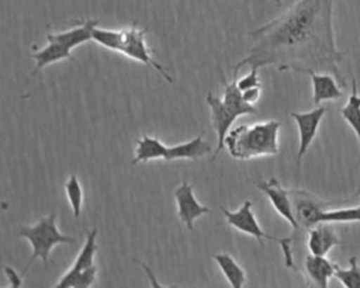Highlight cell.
<instances>
[{"mask_svg":"<svg viewBox=\"0 0 360 288\" xmlns=\"http://www.w3.org/2000/svg\"><path fill=\"white\" fill-rule=\"evenodd\" d=\"M333 0H298L278 17L248 32L252 39L249 55L238 62L243 66H277L278 70L332 73L345 89L339 65L343 53L333 37Z\"/></svg>","mask_w":360,"mask_h":288,"instance_id":"cell-1","label":"cell"},{"mask_svg":"<svg viewBox=\"0 0 360 288\" xmlns=\"http://www.w3.org/2000/svg\"><path fill=\"white\" fill-rule=\"evenodd\" d=\"M280 121L270 119L253 125H239L225 138V148L233 159L249 160L278 153Z\"/></svg>","mask_w":360,"mask_h":288,"instance_id":"cell-2","label":"cell"},{"mask_svg":"<svg viewBox=\"0 0 360 288\" xmlns=\"http://www.w3.org/2000/svg\"><path fill=\"white\" fill-rule=\"evenodd\" d=\"M18 235L21 237L27 239L32 247L31 258L28 260V264H27L25 270L22 271V275L30 268L32 261L37 258H41L42 263L46 266L49 261L51 251L56 244L76 242L75 237L60 233V230L56 226V215L55 214H49L48 216L41 218L35 225L22 226L20 229Z\"/></svg>","mask_w":360,"mask_h":288,"instance_id":"cell-3","label":"cell"},{"mask_svg":"<svg viewBox=\"0 0 360 288\" xmlns=\"http://www.w3.org/2000/svg\"><path fill=\"white\" fill-rule=\"evenodd\" d=\"M221 212L224 214L229 226L235 228L236 230H239L242 233H246V235L257 239L262 243V246H263L262 240L277 242L281 246L285 267L295 268L294 260H292V253H291L292 239L291 237H276V236H271V235L266 233L260 228V225H259V222H257V219H256V216L252 211V201H249V199L245 201L238 211H229V209L221 207Z\"/></svg>","mask_w":360,"mask_h":288,"instance_id":"cell-4","label":"cell"},{"mask_svg":"<svg viewBox=\"0 0 360 288\" xmlns=\"http://www.w3.org/2000/svg\"><path fill=\"white\" fill-rule=\"evenodd\" d=\"M148 32V28H138L136 22L132 24V27L122 30V42L120 46V53L138 60L141 63L149 65L152 66L155 70H158L169 83L173 81L172 76L165 70V67L158 63L152 55H150V49L146 45V39L145 35Z\"/></svg>","mask_w":360,"mask_h":288,"instance_id":"cell-5","label":"cell"},{"mask_svg":"<svg viewBox=\"0 0 360 288\" xmlns=\"http://www.w3.org/2000/svg\"><path fill=\"white\" fill-rule=\"evenodd\" d=\"M292 211L298 225L304 229H311L321 223L322 212L330 202H325L316 195L304 190H291Z\"/></svg>","mask_w":360,"mask_h":288,"instance_id":"cell-6","label":"cell"},{"mask_svg":"<svg viewBox=\"0 0 360 288\" xmlns=\"http://www.w3.org/2000/svg\"><path fill=\"white\" fill-rule=\"evenodd\" d=\"M174 199L177 205V216L179 219L186 225L188 230H194V222L202 216L211 212V209L202 204H200L195 199L194 195V187L188 183H181L174 190Z\"/></svg>","mask_w":360,"mask_h":288,"instance_id":"cell-7","label":"cell"},{"mask_svg":"<svg viewBox=\"0 0 360 288\" xmlns=\"http://www.w3.org/2000/svg\"><path fill=\"white\" fill-rule=\"evenodd\" d=\"M207 104L211 110V121L218 136V143L212 156V159H215L217 155L222 149H225V138L231 131L232 124L239 117V114L235 110H232L229 105H226L222 98L214 96L212 93L207 94Z\"/></svg>","mask_w":360,"mask_h":288,"instance_id":"cell-8","label":"cell"},{"mask_svg":"<svg viewBox=\"0 0 360 288\" xmlns=\"http://www.w3.org/2000/svg\"><path fill=\"white\" fill-rule=\"evenodd\" d=\"M326 112H328V108L321 105V107H315L314 110H311L308 112H291L290 114L298 126V135H300L298 153H297L298 164L301 163V159L304 157V155L307 153L312 140L315 139L319 124Z\"/></svg>","mask_w":360,"mask_h":288,"instance_id":"cell-9","label":"cell"},{"mask_svg":"<svg viewBox=\"0 0 360 288\" xmlns=\"http://www.w3.org/2000/svg\"><path fill=\"white\" fill-rule=\"evenodd\" d=\"M257 188L267 195V198L271 202L276 212L280 216H283L291 225V228L294 230H298L300 225H298L294 211H292L291 190H285L276 177H271L267 181L257 183Z\"/></svg>","mask_w":360,"mask_h":288,"instance_id":"cell-10","label":"cell"},{"mask_svg":"<svg viewBox=\"0 0 360 288\" xmlns=\"http://www.w3.org/2000/svg\"><path fill=\"white\" fill-rule=\"evenodd\" d=\"M312 80V101L315 105H319L322 101H336L342 98L343 93L336 77L326 72L305 70Z\"/></svg>","mask_w":360,"mask_h":288,"instance_id":"cell-11","label":"cell"},{"mask_svg":"<svg viewBox=\"0 0 360 288\" xmlns=\"http://www.w3.org/2000/svg\"><path fill=\"white\" fill-rule=\"evenodd\" d=\"M308 250L312 254L326 256L335 246L340 244V239L330 222H321L308 229Z\"/></svg>","mask_w":360,"mask_h":288,"instance_id":"cell-12","label":"cell"},{"mask_svg":"<svg viewBox=\"0 0 360 288\" xmlns=\"http://www.w3.org/2000/svg\"><path fill=\"white\" fill-rule=\"evenodd\" d=\"M336 263L326 258V256H318L309 253L304 260V268L305 274L309 278V281L316 285L326 288L329 284V280L335 277Z\"/></svg>","mask_w":360,"mask_h":288,"instance_id":"cell-13","label":"cell"},{"mask_svg":"<svg viewBox=\"0 0 360 288\" xmlns=\"http://www.w3.org/2000/svg\"><path fill=\"white\" fill-rule=\"evenodd\" d=\"M46 41H48L46 46L31 53V58L35 60V67L31 72L32 74H37L41 69H44L55 62L72 58L70 49L68 46H65L62 42H59L58 39L52 38L51 34H46Z\"/></svg>","mask_w":360,"mask_h":288,"instance_id":"cell-14","label":"cell"},{"mask_svg":"<svg viewBox=\"0 0 360 288\" xmlns=\"http://www.w3.org/2000/svg\"><path fill=\"white\" fill-rule=\"evenodd\" d=\"M202 135H204V132L197 135L191 140H187V142H183V143H179L174 146H169L165 160L166 162L179 160V159L197 160V159L208 155L211 152V145L207 140H204Z\"/></svg>","mask_w":360,"mask_h":288,"instance_id":"cell-15","label":"cell"},{"mask_svg":"<svg viewBox=\"0 0 360 288\" xmlns=\"http://www.w3.org/2000/svg\"><path fill=\"white\" fill-rule=\"evenodd\" d=\"M98 25V20H93V18H87L84 20L82 24L72 27L66 31L62 32H56V34H51L52 38L58 39L59 42H62L65 46H68L70 51L87 41H91V35H93V30L94 27Z\"/></svg>","mask_w":360,"mask_h":288,"instance_id":"cell-16","label":"cell"},{"mask_svg":"<svg viewBox=\"0 0 360 288\" xmlns=\"http://www.w3.org/2000/svg\"><path fill=\"white\" fill-rule=\"evenodd\" d=\"M340 114H342L343 119L352 126V129L360 143V96H359L356 79L352 80V93L349 96L346 105L340 110ZM359 195H360V183H359V187L352 198H356Z\"/></svg>","mask_w":360,"mask_h":288,"instance_id":"cell-17","label":"cell"},{"mask_svg":"<svg viewBox=\"0 0 360 288\" xmlns=\"http://www.w3.org/2000/svg\"><path fill=\"white\" fill-rule=\"evenodd\" d=\"M167 148L165 143H162L158 138L143 135L136 140V149H135V157L132 160L134 164L141 162H149L155 159H163L166 156Z\"/></svg>","mask_w":360,"mask_h":288,"instance_id":"cell-18","label":"cell"},{"mask_svg":"<svg viewBox=\"0 0 360 288\" xmlns=\"http://www.w3.org/2000/svg\"><path fill=\"white\" fill-rule=\"evenodd\" d=\"M212 260L217 263L224 277L228 280L231 287L240 288L246 282V274L238 261L228 253H218L212 256Z\"/></svg>","mask_w":360,"mask_h":288,"instance_id":"cell-19","label":"cell"},{"mask_svg":"<svg viewBox=\"0 0 360 288\" xmlns=\"http://www.w3.org/2000/svg\"><path fill=\"white\" fill-rule=\"evenodd\" d=\"M97 233H98L97 229H91V230L87 232L86 242H84L79 256L73 261L72 267L63 275H66V277L73 275V274H76V273H79V271H82V270L94 264V256L97 253V242H96Z\"/></svg>","mask_w":360,"mask_h":288,"instance_id":"cell-20","label":"cell"},{"mask_svg":"<svg viewBox=\"0 0 360 288\" xmlns=\"http://www.w3.org/2000/svg\"><path fill=\"white\" fill-rule=\"evenodd\" d=\"M224 84V103L229 105L232 110H235L239 117L240 115H250L256 114L257 108L253 104H249L242 97V90L238 87L236 80L232 83H228L225 79L222 80Z\"/></svg>","mask_w":360,"mask_h":288,"instance_id":"cell-21","label":"cell"},{"mask_svg":"<svg viewBox=\"0 0 360 288\" xmlns=\"http://www.w3.org/2000/svg\"><path fill=\"white\" fill-rule=\"evenodd\" d=\"M96 274H97V266L93 264L73 275H62V278L56 282V287H72V288H86L91 287L96 282Z\"/></svg>","mask_w":360,"mask_h":288,"instance_id":"cell-22","label":"cell"},{"mask_svg":"<svg viewBox=\"0 0 360 288\" xmlns=\"http://www.w3.org/2000/svg\"><path fill=\"white\" fill-rule=\"evenodd\" d=\"M91 41L97 42L98 45L110 51L118 52L122 42V30H105V28L94 27Z\"/></svg>","mask_w":360,"mask_h":288,"instance_id":"cell-23","label":"cell"},{"mask_svg":"<svg viewBox=\"0 0 360 288\" xmlns=\"http://www.w3.org/2000/svg\"><path fill=\"white\" fill-rule=\"evenodd\" d=\"M335 277L346 288H360V266L357 263V257L352 256L349 258V268H340L336 266Z\"/></svg>","mask_w":360,"mask_h":288,"instance_id":"cell-24","label":"cell"},{"mask_svg":"<svg viewBox=\"0 0 360 288\" xmlns=\"http://www.w3.org/2000/svg\"><path fill=\"white\" fill-rule=\"evenodd\" d=\"M65 191H66V197L69 199V204L72 207L73 216L79 218L80 211H82V205H83V190H82L80 181L76 177V174H70V177L65 183Z\"/></svg>","mask_w":360,"mask_h":288,"instance_id":"cell-25","label":"cell"},{"mask_svg":"<svg viewBox=\"0 0 360 288\" xmlns=\"http://www.w3.org/2000/svg\"><path fill=\"white\" fill-rule=\"evenodd\" d=\"M322 222H360V209L359 207L350 208H336L325 209L322 212Z\"/></svg>","mask_w":360,"mask_h":288,"instance_id":"cell-26","label":"cell"},{"mask_svg":"<svg viewBox=\"0 0 360 288\" xmlns=\"http://www.w3.org/2000/svg\"><path fill=\"white\" fill-rule=\"evenodd\" d=\"M236 84L242 91L248 90V89H252V87H260V79H259V74H257V67H250V72L248 74H245L243 77H240L236 81Z\"/></svg>","mask_w":360,"mask_h":288,"instance_id":"cell-27","label":"cell"},{"mask_svg":"<svg viewBox=\"0 0 360 288\" xmlns=\"http://www.w3.org/2000/svg\"><path fill=\"white\" fill-rule=\"evenodd\" d=\"M4 273H6V275H7V278L10 280V284H11V287H21V284H22V274H17V271L14 270V268H11V267H8V266H6L4 267Z\"/></svg>","mask_w":360,"mask_h":288,"instance_id":"cell-28","label":"cell"},{"mask_svg":"<svg viewBox=\"0 0 360 288\" xmlns=\"http://www.w3.org/2000/svg\"><path fill=\"white\" fill-rule=\"evenodd\" d=\"M242 97L246 103L249 104H256V101L259 100L260 97V87H252V89H248V90H243L242 91Z\"/></svg>","mask_w":360,"mask_h":288,"instance_id":"cell-29","label":"cell"},{"mask_svg":"<svg viewBox=\"0 0 360 288\" xmlns=\"http://www.w3.org/2000/svg\"><path fill=\"white\" fill-rule=\"evenodd\" d=\"M274 1H276L277 4H280V3H281V0H274Z\"/></svg>","mask_w":360,"mask_h":288,"instance_id":"cell-30","label":"cell"},{"mask_svg":"<svg viewBox=\"0 0 360 288\" xmlns=\"http://www.w3.org/2000/svg\"><path fill=\"white\" fill-rule=\"evenodd\" d=\"M359 209H360V205H359Z\"/></svg>","mask_w":360,"mask_h":288,"instance_id":"cell-31","label":"cell"},{"mask_svg":"<svg viewBox=\"0 0 360 288\" xmlns=\"http://www.w3.org/2000/svg\"><path fill=\"white\" fill-rule=\"evenodd\" d=\"M245 1H248V0H245Z\"/></svg>","mask_w":360,"mask_h":288,"instance_id":"cell-32","label":"cell"}]
</instances>
